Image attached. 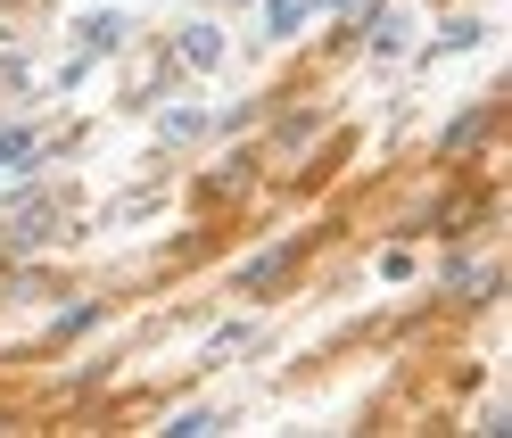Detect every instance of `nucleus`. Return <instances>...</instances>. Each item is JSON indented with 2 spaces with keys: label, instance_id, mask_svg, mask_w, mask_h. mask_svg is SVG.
Returning <instances> with one entry per match:
<instances>
[{
  "label": "nucleus",
  "instance_id": "nucleus-2",
  "mask_svg": "<svg viewBox=\"0 0 512 438\" xmlns=\"http://www.w3.org/2000/svg\"><path fill=\"white\" fill-rule=\"evenodd\" d=\"M281 265H290V257H256L240 281H248V290H273V281H281Z\"/></svg>",
  "mask_w": 512,
  "mask_h": 438
},
{
  "label": "nucleus",
  "instance_id": "nucleus-3",
  "mask_svg": "<svg viewBox=\"0 0 512 438\" xmlns=\"http://www.w3.org/2000/svg\"><path fill=\"white\" fill-rule=\"evenodd\" d=\"M116 34H124V17H91V25H83V42H91V50H108Z\"/></svg>",
  "mask_w": 512,
  "mask_h": 438
},
{
  "label": "nucleus",
  "instance_id": "nucleus-4",
  "mask_svg": "<svg viewBox=\"0 0 512 438\" xmlns=\"http://www.w3.org/2000/svg\"><path fill=\"white\" fill-rule=\"evenodd\" d=\"M298 17H306V0H273V34H290Z\"/></svg>",
  "mask_w": 512,
  "mask_h": 438
},
{
  "label": "nucleus",
  "instance_id": "nucleus-1",
  "mask_svg": "<svg viewBox=\"0 0 512 438\" xmlns=\"http://www.w3.org/2000/svg\"><path fill=\"white\" fill-rule=\"evenodd\" d=\"M182 50H190V67H215V58H223V42H215V25H190V42H182Z\"/></svg>",
  "mask_w": 512,
  "mask_h": 438
},
{
  "label": "nucleus",
  "instance_id": "nucleus-5",
  "mask_svg": "<svg viewBox=\"0 0 512 438\" xmlns=\"http://www.w3.org/2000/svg\"><path fill=\"white\" fill-rule=\"evenodd\" d=\"M25 149H34V133H0V166H9V158H25Z\"/></svg>",
  "mask_w": 512,
  "mask_h": 438
}]
</instances>
